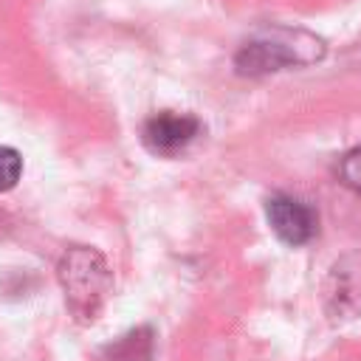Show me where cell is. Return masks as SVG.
Returning a JSON list of instances; mask_svg holds the SVG:
<instances>
[{"label": "cell", "instance_id": "obj_1", "mask_svg": "<svg viewBox=\"0 0 361 361\" xmlns=\"http://www.w3.org/2000/svg\"><path fill=\"white\" fill-rule=\"evenodd\" d=\"M327 54L322 37L305 28H268L240 45L234 54V68L243 76H265L285 68L313 65Z\"/></svg>", "mask_w": 361, "mask_h": 361}, {"label": "cell", "instance_id": "obj_2", "mask_svg": "<svg viewBox=\"0 0 361 361\" xmlns=\"http://www.w3.org/2000/svg\"><path fill=\"white\" fill-rule=\"evenodd\" d=\"M56 276L71 316L79 324L96 322L113 290V274L104 254L90 245H71L59 257Z\"/></svg>", "mask_w": 361, "mask_h": 361}, {"label": "cell", "instance_id": "obj_3", "mask_svg": "<svg viewBox=\"0 0 361 361\" xmlns=\"http://www.w3.org/2000/svg\"><path fill=\"white\" fill-rule=\"evenodd\" d=\"M322 302L333 322L361 319V251L344 254L330 265L322 282Z\"/></svg>", "mask_w": 361, "mask_h": 361}, {"label": "cell", "instance_id": "obj_4", "mask_svg": "<svg viewBox=\"0 0 361 361\" xmlns=\"http://www.w3.org/2000/svg\"><path fill=\"white\" fill-rule=\"evenodd\" d=\"M200 133V121L192 113H175V110H161L149 116L141 127V141L152 155L161 158H175L183 152L195 135Z\"/></svg>", "mask_w": 361, "mask_h": 361}, {"label": "cell", "instance_id": "obj_5", "mask_svg": "<svg viewBox=\"0 0 361 361\" xmlns=\"http://www.w3.org/2000/svg\"><path fill=\"white\" fill-rule=\"evenodd\" d=\"M265 217L271 231L285 245H305L316 234V214L307 203L290 195H271L265 200Z\"/></svg>", "mask_w": 361, "mask_h": 361}, {"label": "cell", "instance_id": "obj_6", "mask_svg": "<svg viewBox=\"0 0 361 361\" xmlns=\"http://www.w3.org/2000/svg\"><path fill=\"white\" fill-rule=\"evenodd\" d=\"M152 350H155L152 327H135L118 336L113 344H107L99 361H152Z\"/></svg>", "mask_w": 361, "mask_h": 361}, {"label": "cell", "instance_id": "obj_7", "mask_svg": "<svg viewBox=\"0 0 361 361\" xmlns=\"http://www.w3.org/2000/svg\"><path fill=\"white\" fill-rule=\"evenodd\" d=\"M20 175H23V155L14 147H0V192L14 189Z\"/></svg>", "mask_w": 361, "mask_h": 361}, {"label": "cell", "instance_id": "obj_8", "mask_svg": "<svg viewBox=\"0 0 361 361\" xmlns=\"http://www.w3.org/2000/svg\"><path fill=\"white\" fill-rule=\"evenodd\" d=\"M338 175H341L344 186H350L353 192L361 195V147H355V149H350L344 155V161L338 166Z\"/></svg>", "mask_w": 361, "mask_h": 361}]
</instances>
